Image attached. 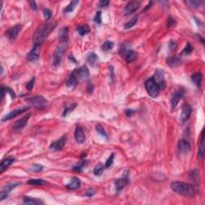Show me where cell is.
I'll use <instances>...</instances> for the list:
<instances>
[{
    "label": "cell",
    "mask_w": 205,
    "mask_h": 205,
    "mask_svg": "<svg viewBox=\"0 0 205 205\" xmlns=\"http://www.w3.org/2000/svg\"><path fill=\"white\" fill-rule=\"evenodd\" d=\"M171 188L173 191L184 196H193L196 194V189L192 184L180 182V181H175L171 183Z\"/></svg>",
    "instance_id": "cell-1"
},
{
    "label": "cell",
    "mask_w": 205,
    "mask_h": 205,
    "mask_svg": "<svg viewBox=\"0 0 205 205\" xmlns=\"http://www.w3.org/2000/svg\"><path fill=\"white\" fill-rule=\"evenodd\" d=\"M54 27H55L54 23H46V24L39 26L38 30L34 33V44L41 46L42 42L47 38V36L54 30Z\"/></svg>",
    "instance_id": "cell-2"
},
{
    "label": "cell",
    "mask_w": 205,
    "mask_h": 205,
    "mask_svg": "<svg viewBox=\"0 0 205 205\" xmlns=\"http://www.w3.org/2000/svg\"><path fill=\"white\" fill-rule=\"evenodd\" d=\"M26 102L37 109H43L47 106V100L41 95H34L26 98Z\"/></svg>",
    "instance_id": "cell-3"
},
{
    "label": "cell",
    "mask_w": 205,
    "mask_h": 205,
    "mask_svg": "<svg viewBox=\"0 0 205 205\" xmlns=\"http://www.w3.org/2000/svg\"><path fill=\"white\" fill-rule=\"evenodd\" d=\"M66 49V43H62L60 42L59 44L57 46L53 54V64L54 66H57L60 64L62 58L65 53V50Z\"/></svg>",
    "instance_id": "cell-4"
},
{
    "label": "cell",
    "mask_w": 205,
    "mask_h": 205,
    "mask_svg": "<svg viewBox=\"0 0 205 205\" xmlns=\"http://www.w3.org/2000/svg\"><path fill=\"white\" fill-rule=\"evenodd\" d=\"M145 87H146V90H147L149 95L153 97V98H155V97L159 94V90H160L153 77L151 78H149L148 80L146 81V82H145Z\"/></svg>",
    "instance_id": "cell-5"
},
{
    "label": "cell",
    "mask_w": 205,
    "mask_h": 205,
    "mask_svg": "<svg viewBox=\"0 0 205 205\" xmlns=\"http://www.w3.org/2000/svg\"><path fill=\"white\" fill-rule=\"evenodd\" d=\"M129 182V172L128 171H125L123 174V176L121 179H118L115 181V188H116L117 193H119L121 190H123L124 187Z\"/></svg>",
    "instance_id": "cell-6"
},
{
    "label": "cell",
    "mask_w": 205,
    "mask_h": 205,
    "mask_svg": "<svg viewBox=\"0 0 205 205\" xmlns=\"http://www.w3.org/2000/svg\"><path fill=\"white\" fill-rule=\"evenodd\" d=\"M141 5V2L139 1H131L129 2L124 8V14L125 15H128L132 13L135 12Z\"/></svg>",
    "instance_id": "cell-7"
},
{
    "label": "cell",
    "mask_w": 205,
    "mask_h": 205,
    "mask_svg": "<svg viewBox=\"0 0 205 205\" xmlns=\"http://www.w3.org/2000/svg\"><path fill=\"white\" fill-rule=\"evenodd\" d=\"M29 109V107H20V108H17L14 111H12L11 112L8 113L7 115H5L3 118H2V121H7V120H10V119H14L18 115H21L23 112L26 111Z\"/></svg>",
    "instance_id": "cell-8"
},
{
    "label": "cell",
    "mask_w": 205,
    "mask_h": 205,
    "mask_svg": "<svg viewBox=\"0 0 205 205\" xmlns=\"http://www.w3.org/2000/svg\"><path fill=\"white\" fill-rule=\"evenodd\" d=\"M21 30V25L17 24L15 26H12L11 28L9 29L6 32V35L7 38H9V40L10 41H14L18 37L19 31Z\"/></svg>",
    "instance_id": "cell-9"
},
{
    "label": "cell",
    "mask_w": 205,
    "mask_h": 205,
    "mask_svg": "<svg viewBox=\"0 0 205 205\" xmlns=\"http://www.w3.org/2000/svg\"><path fill=\"white\" fill-rule=\"evenodd\" d=\"M73 74L75 75L77 78H80V79H86V78L89 77V70L88 68L86 67V66H82L81 67H79L78 69L75 70L73 72Z\"/></svg>",
    "instance_id": "cell-10"
},
{
    "label": "cell",
    "mask_w": 205,
    "mask_h": 205,
    "mask_svg": "<svg viewBox=\"0 0 205 205\" xmlns=\"http://www.w3.org/2000/svg\"><path fill=\"white\" fill-rule=\"evenodd\" d=\"M66 142V135H63V136L61 137L59 139L53 142V143L50 145V148L51 149V150H53V151H60L65 146Z\"/></svg>",
    "instance_id": "cell-11"
},
{
    "label": "cell",
    "mask_w": 205,
    "mask_h": 205,
    "mask_svg": "<svg viewBox=\"0 0 205 205\" xmlns=\"http://www.w3.org/2000/svg\"><path fill=\"white\" fill-rule=\"evenodd\" d=\"M39 50H40V46L34 45L32 50L27 54V57H26L27 59L30 62H35L38 60L39 57Z\"/></svg>",
    "instance_id": "cell-12"
},
{
    "label": "cell",
    "mask_w": 205,
    "mask_h": 205,
    "mask_svg": "<svg viewBox=\"0 0 205 205\" xmlns=\"http://www.w3.org/2000/svg\"><path fill=\"white\" fill-rule=\"evenodd\" d=\"M74 139L77 143H79V144H82V143H84L85 139H86V136H85V133L82 130V128L81 127H77L75 131H74Z\"/></svg>",
    "instance_id": "cell-13"
},
{
    "label": "cell",
    "mask_w": 205,
    "mask_h": 205,
    "mask_svg": "<svg viewBox=\"0 0 205 205\" xmlns=\"http://www.w3.org/2000/svg\"><path fill=\"white\" fill-rule=\"evenodd\" d=\"M183 93L184 92H183V90H178L172 94V97H171V107H172V108H175L177 105H178L179 100H180L182 97L183 96Z\"/></svg>",
    "instance_id": "cell-14"
},
{
    "label": "cell",
    "mask_w": 205,
    "mask_h": 205,
    "mask_svg": "<svg viewBox=\"0 0 205 205\" xmlns=\"http://www.w3.org/2000/svg\"><path fill=\"white\" fill-rule=\"evenodd\" d=\"M30 117V114H27V115H25L24 117H22V119L16 121V122L13 124V128H14V130H21V129L23 128L26 125L27 122H28V119Z\"/></svg>",
    "instance_id": "cell-15"
},
{
    "label": "cell",
    "mask_w": 205,
    "mask_h": 205,
    "mask_svg": "<svg viewBox=\"0 0 205 205\" xmlns=\"http://www.w3.org/2000/svg\"><path fill=\"white\" fill-rule=\"evenodd\" d=\"M18 184H19L18 183H10V184L5 186L4 188L2 189V192H1V195H0V200L2 201L3 199H6V197L8 196L10 191H11L13 188L17 187Z\"/></svg>",
    "instance_id": "cell-16"
},
{
    "label": "cell",
    "mask_w": 205,
    "mask_h": 205,
    "mask_svg": "<svg viewBox=\"0 0 205 205\" xmlns=\"http://www.w3.org/2000/svg\"><path fill=\"white\" fill-rule=\"evenodd\" d=\"M191 149V145L188 143V141L185 139H180L178 142V150L180 153H187Z\"/></svg>",
    "instance_id": "cell-17"
},
{
    "label": "cell",
    "mask_w": 205,
    "mask_h": 205,
    "mask_svg": "<svg viewBox=\"0 0 205 205\" xmlns=\"http://www.w3.org/2000/svg\"><path fill=\"white\" fill-rule=\"evenodd\" d=\"M191 114V107L190 105L185 104L183 105L182 113H181V120L182 122H186L187 119L190 118V115Z\"/></svg>",
    "instance_id": "cell-18"
},
{
    "label": "cell",
    "mask_w": 205,
    "mask_h": 205,
    "mask_svg": "<svg viewBox=\"0 0 205 205\" xmlns=\"http://www.w3.org/2000/svg\"><path fill=\"white\" fill-rule=\"evenodd\" d=\"M14 158L13 156H8L5 158L4 159H2V162H1V164H0V171L3 172L9 166H10L14 163Z\"/></svg>",
    "instance_id": "cell-19"
},
{
    "label": "cell",
    "mask_w": 205,
    "mask_h": 205,
    "mask_svg": "<svg viewBox=\"0 0 205 205\" xmlns=\"http://www.w3.org/2000/svg\"><path fill=\"white\" fill-rule=\"evenodd\" d=\"M58 38H59V42L62 43H66L68 41V28L67 27H62L59 30L58 34Z\"/></svg>",
    "instance_id": "cell-20"
},
{
    "label": "cell",
    "mask_w": 205,
    "mask_h": 205,
    "mask_svg": "<svg viewBox=\"0 0 205 205\" xmlns=\"http://www.w3.org/2000/svg\"><path fill=\"white\" fill-rule=\"evenodd\" d=\"M79 187H80V180L77 177H73L70 182L66 185V188L70 189V190H75Z\"/></svg>",
    "instance_id": "cell-21"
},
{
    "label": "cell",
    "mask_w": 205,
    "mask_h": 205,
    "mask_svg": "<svg viewBox=\"0 0 205 205\" xmlns=\"http://www.w3.org/2000/svg\"><path fill=\"white\" fill-rule=\"evenodd\" d=\"M22 203L24 204H28V205H37V204H43V202L42 200L38 199H35V198H30V197H24L22 199Z\"/></svg>",
    "instance_id": "cell-22"
},
{
    "label": "cell",
    "mask_w": 205,
    "mask_h": 205,
    "mask_svg": "<svg viewBox=\"0 0 205 205\" xmlns=\"http://www.w3.org/2000/svg\"><path fill=\"white\" fill-rule=\"evenodd\" d=\"M204 155V139H203V130L201 131V139L200 143L199 145V150H198V157L199 159H203Z\"/></svg>",
    "instance_id": "cell-23"
},
{
    "label": "cell",
    "mask_w": 205,
    "mask_h": 205,
    "mask_svg": "<svg viewBox=\"0 0 205 205\" xmlns=\"http://www.w3.org/2000/svg\"><path fill=\"white\" fill-rule=\"evenodd\" d=\"M180 58L179 56H176V55L168 57L167 59V64L171 67H175V66H178L180 63Z\"/></svg>",
    "instance_id": "cell-24"
},
{
    "label": "cell",
    "mask_w": 205,
    "mask_h": 205,
    "mask_svg": "<svg viewBox=\"0 0 205 205\" xmlns=\"http://www.w3.org/2000/svg\"><path fill=\"white\" fill-rule=\"evenodd\" d=\"M137 58V53L135 52V50H128L125 54V59L127 63L133 62L135 60V58Z\"/></svg>",
    "instance_id": "cell-25"
},
{
    "label": "cell",
    "mask_w": 205,
    "mask_h": 205,
    "mask_svg": "<svg viewBox=\"0 0 205 205\" xmlns=\"http://www.w3.org/2000/svg\"><path fill=\"white\" fill-rule=\"evenodd\" d=\"M76 30L78 31V33L80 34L81 36H84L86 34H87L88 33H90V27L86 24L83 25H79V26H77Z\"/></svg>",
    "instance_id": "cell-26"
},
{
    "label": "cell",
    "mask_w": 205,
    "mask_h": 205,
    "mask_svg": "<svg viewBox=\"0 0 205 205\" xmlns=\"http://www.w3.org/2000/svg\"><path fill=\"white\" fill-rule=\"evenodd\" d=\"M77 84V78L75 77L74 74H70V76H69V78H67V80L66 82V85L67 87H74Z\"/></svg>",
    "instance_id": "cell-27"
},
{
    "label": "cell",
    "mask_w": 205,
    "mask_h": 205,
    "mask_svg": "<svg viewBox=\"0 0 205 205\" xmlns=\"http://www.w3.org/2000/svg\"><path fill=\"white\" fill-rule=\"evenodd\" d=\"M98 59V55L94 52L88 53L87 55H86V61L91 65H94L95 62H97Z\"/></svg>",
    "instance_id": "cell-28"
},
{
    "label": "cell",
    "mask_w": 205,
    "mask_h": 205,
    "mask_svg": "<svg viewBox=\"0 0 205 205\" xmlns=\"http://www.w3.org/2000/svg\"><path fill=\"white\" fill-rule=\"evenodd\" d=\"M202 79H203V76L200 73H195L191 75V80L196 86H200Z\"/></svg>",
    "instance_id": "cell-29"
},
{
    "label": "cell",
    "mask_w": 205,
    "mask_h": 205,
    "mask_svg": "<svg viewBox=\"0 0 205 205\" xmlns=\"http://www.w3.org/2000/svg\"><path fill=\"white\" fill-rule=\"evenodd\" d=\"M78 1H76V0H74V1H71V2L69 3L67 6L65 7V9H63V12L64 13H70V12H72L73 10H74V7H75V6H76L77 4H78Z\"/></svg>",
    "instance_id": "cell-30"
},
{
    "label": "cell",
    "mask_w": 205,
    "mask_h": 205,
    "mask_svg": "<svg viewBox=\"0 0 205 205\" xmlns=\"http://www.w3.org/2000/svg\"><path fill=\"white\" fill-rule=\"evenodd\" d=\"M27 183L30 185H36V186H41V185L46 184V182L42 180V179H30L27 181Z\"/></svg>",
    "instance_id": "cell-31"
},
{
    "label": "cell",
    "mask_w": 205,
    "mask_h": 205,
    "mask_svg": "<svg viewBox=\"0 0 205 205\" xmlns=\"http://www.w3.org/2000/svg\"><path fill=\"white\" fill-rule=\"evenodd\" d=\"M137 21H138V19H137V17H134V18H131V20H129L128 22H127L126 23H125L124 28L125 29L131 28L133 26H135V25L136 24Z\"/></svg>",
    "instance_id": "cell-32"
},
{
    "label": "cell",
    "mask_w": 205,
    "mask_h": 205,
    "mask_svg": "<svg viewBox=\"0 0 205 205\" xmlns=\"http://www.w3.org/2000/svg\"><path fill=\"white\" fill-rule=\"evenodd\" d=\"M103 171V166H102V163H98L97 165H95V167L94 168V174L95 175H100L101 174Z\"/></svg>",
    "instance_id": "cell-33"
},
{
    "label": "cell",
    "mask_w": 205,
    "mask_h": 205,
    "mask_svg": "<svg viewBox=\"0 0 205 205\" xmlns=\"http://www.w3.org/2000/svg\"><path fill=\"white\" fill-rule=\"evenodd\" d=\"M113 46H114V43L111 41H106V42H103V44L102 45V49L104 51H107V50H110L113 48Z\"/></svg>",
    "instance_id": "cell-34"
},
{
    "label": "cell",
    "mask_w": 205,
    "mask_h": 205,
    "mask_svg": "<svg viewBox=\"0 0 205 205\" xmlns=\"http://www.w3.org/2000/svg\"><path fill=\"white\" fill-rule=\"evenodd\" d=\"M86 161L85 160V159H82V160H81L80 162L78 163V164L75 165V166L73 167V169L75 170V171H82V169L84 168V167L86 166Z\"/></svg>",
    "instance_id": "cell-35"
},
{
    "label": "cell",
    "mask_w": 205,
    "mask_h": 205,
    "mask_svg": "<svg viewBox=\"0 0 205 205\" xmlns=\"http://www.w3.org/2000/svg\"><path fill=\"white\" fill-rule=\"evenodd\" d=\"M75 107H76V104L75 103H74V104H70V106H68V107H66V108L64 109V111H63V113H62V116H66V115H68L69 113L71 112V111L74 110V108H75Z\"/></svg>",
    "instance_id": "cell-36"
},
{
    "label": "cell",
    "mask_w": 205,
    "mask_h": 205,
    "mask_svg": "<svg viewBox=\"0 0 205 205\" xmlns=\"http://www.w3.org/2000/svg\"><path fill=\"white\" fill-rule=\"evenodd\" d=\"M95 129H96V131H98V132L101 135L104 136L105 138H107V132L105 131L104 128H103V127H102L100 124H97L96 126H95Z\"/></svg>",
    "instance_id": "cell-37"
},
{
    "label": "cell",
    "mask_w": 205,
    "mask_h": 205,
    "mask_svg": "<svg viewBox=\"0 0 205 205\" xmlns=\"http://www.w3.org/2000/svg\"><path fill=\"white\" fill-rule=\"evenodd\" d=\"M185 3L188 5L190 7H191V8L193 9L198 8V6H199V1H186Z\"/></svg>",
    "instance_id": "cell-38"
},
{
    "label": "cell",
    "mask_w": 205,
    "mask_h": 205,
    "mask_svg": "<svg viewBox=\"0 0 205 205\" xmlns=\"http://www.w3.org/2000/svg\"><path fill=\"white\" fill-rule=\"evenodd\" d=\"M42 11H43V15H44L45 20L48 21L49 19L51 18V15H52V13H51V11H50V10L47 8H44L43 10H42Z\"/></svg>",
    "instance_id": "cell-39"
},
{
    "label": "cell",
    "mask_w": 205,
    "mask_h": 205,
    "mask_svg": "<svg viewBox=\"0 0 205 205\" xmlns=\"http://www.w3.org/2000/svg\"><path fill=\"white\" fill-rule=\"evenodd\" d=\"M114 157H115V155H114V153H112L110 156H109L108 159H107L106 161V163H105V167H110L111 166V164L113 163V161H114Z\"/></svg>",
    "instance_id": "cell-40"
},
{
    "label": "cell",
    "mask_w": 205,
    "mask_h": 205,
    "mask_svg": "<svg viewBox=\"0 0 205 205\" xmlns=\"http://www.w3.org/2000/svg\"><path fill=\"white\" fill-rule=\"evenodd\" d=\"M193 48L192 46H191V44L190 43H187V46H186V47H185L184 49H183V50L182 51V54H184V55H187V54H191V51H192Z\"/></svg>",
    "instance_id": "cell-41"
},
{
    "label": "cell",
    "mask_w": 205,
    "mask_h": 205,
    "mask_svg": "<svg viewBox=\"0 0 205 205\" xmlns=\"http://www.w3.org/2000/svg\"><path fill=\"white\" fill-rule=\"evenodd\" d=\"M176 25V21L172 17H169L167 20V27H172Z\"/></svg>",
    "instance_id": "cell-42"
},
{
    "label": "cell",
    "mask_w": 205,
    "mask_h": 205,
    "mask_svg": "<svg viewBox=\"0 0 205 205\" xmlns=\"http://www.w3.org/2000/svg\"><path fill=\"white\" fill-rule=\"evenodd\" d=\"M42 169H43V167H42V165L40 164H34L31 167L30 170L32 171H34V172H38V171H42Z\"/></svg>",
    "instance_id": "cell-43"
},
{
    "label": "cell",
    "mask_w": 205,
    "mask_h": 205,
    "mask_svg": "<svg viewBox=\"0 0 205 205\" xmlns=\"http://www.w3.org/2000/svg\"><path fill=\"white\" fill-rule=\"evenodd\" d=\"M34 78L33 77L31 79H30V81H29L27 83H26V88H27V90H31L33 88V86H34Z\"/></svg>",
    "instance_id": "cell-44"
},
{
    "label": "cell",
    "mask_w": 205,
    "mask_h": 205,
    "mask_svg": "<svg viewBox=\"0 0 205 205\" xmlns=\"http://www.w3.org/2000/svg\"><path fill=\"white\" fill-rule=\"evenodd\" d=\"M94 22L98 23V24H100L101 23V12L100 11H98L95 14V16L94 18Z\"/></svg>",
    "instance_id": "cell-45"
},
{
    "label": "cell",
    "mask_w": 205,
    "mask_h": 205,
    "mask_svg": "<svg viewBox=\"0 0 205 205\" xmlns=\"http://www.w3.org/2000/svg\"><path fill=\"white\" fill-rule=\"evenodd\" d=\"M110 4V2L109 1H106V0H102L100 2H98V6L99 7H102V8H105L108 6V5Z\"/></svg>",
    "instance_id": "cell-46"
},
{
    "label": "cell",
    "mask_w": 205,
    "mask_h": 205,
    "mask_svg": "<svg viewBox=\"0 0 205 205\" xmlns=\"http://www.w3.org/2000/svg\"><path fill=\"white\" fill-rule=\"evenodd\" d=\"M94 194H95V191H94L93 188L87 189V190L86 191V196L91 197L92 195H94Z\"/></svg>",
    "instance_id": "cell-47"
},
{
    "label": "cell",
    "mask_w": 205,
    "mask_h": 205,
    "mask_svg": "<svg viewBox=\"0 0 205 205\" xmlns=\"http://www.w3.org/2000/svg\"><path fill=\"white\" fill-rule=\"evenodd\" d=\"M124 113H125V115H127V116L131 117V116H132L133 114L135 113V111H133V110H131V109H127V110L124 111Z\"/></svg>",
    "instance_id": "cell-48"
},
{
    "label": "cell",
    "mask_w": 205,
    "mask_h": 205,
    "mask_svg": "<svg viewBox=\"0 0 205 205\" xmlns=\"http://www.w3.org/2000/svg\"><path fill=\"white\" fill-rule=\"evenodd\" d=\"M168 46H169V48H170V50H174L175 49V46H176V45H175V42H174V41H170V42H169Z\"/></svg>",
    "instance_id": "cell-49"
},
{
    "label": "cell",
    "mask_w": 205,
    "mask_h": 205,
    "mask_svg": "<svg viewBox=\"0 0 205 205\" xmlns=\"http://www.w3.org/2000/svg\"><path fill=\"white\" fill-rule=\"evenodd\" d=\"M5 89H6V92H8L9 94H10V95H11V97H12V98H14V97H15V94H14V91H13V90H11V89L9 88V87H5Z\"/></svg>",
    "instance_id": "cell-50"
},
{
    "label": "cell",
    "mask_w": 205,
    "mask_h": 205,
    "mask_svg": "<svg viewBox=\"0 0 205 205\" xmlns=\"http://www.w3.org/2000/svg\"><path fill=\"white\" fill-rule=\"evenodd\" d=\"M30 7H31V9L34 10H36V3H35V2L34 1H30Z\"/></svg>",
    "instance_id": "cell-51"
},
{
    "label": "cell",
    "mask_w": 205,
    "mask_h": 205,
    "mask_svg": "<svg viewBox=\"0 0 205 205\" xmlns=\"http://www.w3.org/2000/svg\"><path fill=\"white\" fill-rule=\"evenodd\" d=\"M5 92H6V89L3 86H1V100H2V98L5 95Z\"/></svg>",
    "instance_id": "cell-52"
}]
</instances>
